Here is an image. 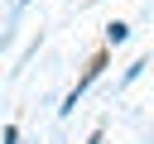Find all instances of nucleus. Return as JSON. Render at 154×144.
<instances>
[{
  "mask_svg": "<svg viewBox=\"0 0 154 144\" xmlns=\"http://www.w3.org/2000/svg\"><path fill=\"white\" fill-rule=\"evenodd\" d=\"M101 67H106V53H96V58H91V67H87V72H82V82L72 86V96H67V106H63V115H67V110L77 106V96H82V91H87V86H91V82L101 77Z\"/></svg>",
  "mask_w": 154,
  "mask_h": 144,
  "instance_id": "obj_1",
  "label": "nucleus"
},
{
  "mask_svg": "<svg viewBox=\"0 0 154 144\" xmlns=\"http://www.w3.org/2000/svg\"><path fill=\"white\" fill-rule=\"evenodd\" d=\"M125 38H130V29H125L120 19H116V24H106V43H125Z\"/></svg>",
  "mask_w": 154,
  "mask_h": 144,
  "instance_id": "obj_2",
  "label": "nucleus"
},
{
  "mask_svg": "<svg viewBox=\"0 0 154 144\" xmlns=\"http://www.w3.org/2000/svg\"><path fill=\"white\" fill-rule=\"evenodd\" d=\"M5 144H19V130L14 125H5Z\"/></svg>",
  "mask_w": 154,
  "mask_h": 144,
  "instance_id": "obj_3",
  "label": "nucleus"
},
{
  "mask_svg": "<svg viewBox=\"0 0 154 144\" xmlns=\"http://www.w3.org/2000/svg\"><path fill=\"white\" fill-rule=\"evenodd\" d=\"M87 144H101V134H91V139H87Z\"/></svg>",
  "mask_w": 154,
  "mask_h": 144,
  "instance_id": "obj_4",
  "label": "nucleus"
}]
</instances>
